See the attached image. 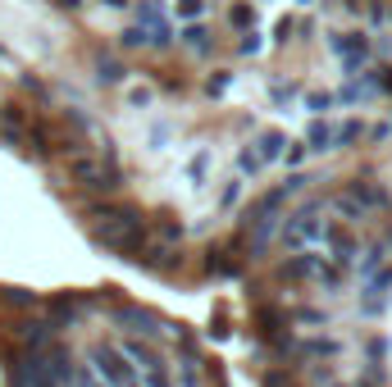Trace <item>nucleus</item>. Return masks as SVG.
<instances>
[{"instance_id":"f257e3e1","label":"nucleus","mask_w":392,"mask_h":387,"mask_svg":"<svg viewBox=\"0 0 392 387\" xmlns=\"http://www.w3.org/2000/svg\"><path fill=\"white\" fill-rule=\"evenodd\" d=\"M283 151H288V132L283 128H260L251 141L237 146V173H242V178H260L270 164L283 160Z\"/></svg>"},{"instance_id":"f03ea898","label":"nucleus","mask_w":392,"mask_h":387,"mask_svg":"<svg viewBox=\"0 0 392 387\" xmlns=\"http://www.w3.org/2000/svg\"><path fill=\"white\" fill-rule=\"evenodd\" d=\"M279 246L288 250H315L324 241V219H320V210L315 205H305V210H292V215H283V224H279Z\"/></svg>"},{"instance_id":"7ed1b4c3","label":"nucleus","mask_w":392,"mask_h":387,"mask_svg":"<svg viewBox=\"0 0 392 387\" xmlns=\"http://www.w3.org/2000/svg\"><path fill=\"white\" fill-rule=\"evenodd\" d=\"M324 255L333 260V265H342V269H351V260L360 255V237H356V228L347 224V219H324Z\"/></svg>"},{"instance_id":"20e7f679","label":"nucleus","mask_w":392,"mask_h":387,"mask_svg":"<svg viewBox=\"0 0 392 387\" xmlns=\"http://www.w3.org/2000/svg\"><path fill=\"white\" fill-rule=\"evenodd\" d=\"M91 364H96L105 387H132L137 383V369H132V360L119 351V346H105V342L91 346Z\"/></svg>"},{"instance_id":"39448f33","label":"nucleus","mask_w":392,"mask_h":387,"mask_svg":"<svg viewBox=\"0 0 392 387\" xmlns=\"http://www.w3.org/2000/svg\"><path fill=\"white\" fill-rule=\"evenodd\" d=\"M69 173L82 182V187H91V191H114L119 187V169H105V160H87V155H73L69 160Z\"/></svg>"},{"instance_id":"423d86ee","label":"nucleus","mask_w":392,"mask_h":387,"mask_svg":"<svg viewBox=\"0 0 392 387\" xmlns=\"http://www.w3.org/2000/svg\"><path fill=\"white\" fill-rule=\"evenodd\" d=\"M320 250H292L288 260H283V269H279V278L283 283H315V269H320Z\"/></svg>"},{"instance_id":"0eeeda50","label":"nucleus","mask_w":392,"mask_h":387,"mask_svg":"<svg viewBox=\"0 0 392 387\" xmlns=\"http://www.w3.org/2000/svg\"><path fill=\"white\" fill-rule=\"evenodd\" d=\"M178 46L192 51V55H210L215 51V32L206 27V18H201V23H178Z\"/></svg>"},{"instance_id":"6e6552de","label":"nucleus","mask_w":392,"mask_h":387,"mask_svg":"<svg viewBox=\"0 0 392 387\" xmlns=\"http://www.w3.org/2000/svg\"><path fill=\"white\" fill-rule=\"evenodd\" d=\"M301 141L310 146V155H329V151H338V128H333L329 119H310Z\"/></svg>"},{"instance_id":"1a4fd4ad","label":"nucleus","mask_w":392,"mask_h":387,"mask_svg":"<svg viewBox=\"0 0 392 387\" xmlns=\"http://www.w3.org/2000/svg\"><path fill=\"white\" fill-rule=\"evenodd\" d=\"M301 110L310 114V119H329V114L338 110V91H333V87H315V91L301 96Z\"/></svg>"},{"instance_id":"9d476101","label":"nucleus","mask_w":392,"mask_h":387,"mask_svg":"<svg viewBox=\"0 0 392 387\" xmlns=\"http://www.w3.org/2000/svg\"><path fill=\"white\" fill-rule=\"evenodd\" d=\"M296 351H301L305 360H338V355H342V342H338V337H324V333H320V337H305Z\"/></svg>"},{"instance_id":"9b49d317","label":"nucleus","mask_w":392,"mask_h":387,"mask_svg":"<svg viewBox=\"0 0 392 387\" xmlns=\"http://www.w3.org/2000/svg\"><path fill=\"white\" fill-rule=\"evenodd\" d=\"M315 287H324L329 296H338L342 287H347V269H342V265H333V260L324 255V260H320V269H315Z\"/></svg>"},{"instance_id":"f8f14e48","label":"nucleus","mask_w":392,"mask_h":387,"mask_svg":"<svg viewBox=\"0 0 392 387\" xmlns=\"http://www.w3.org/2000/svg\"><path fill=\"white\" fill-rule=\"evenodd\" d=\"M141 265H151V269H174L178 265V255H174V246L169 241H151V246H141Z\"/></svg>"},{"instance_id":"ddd939ff","label":"nucleus","mask_w":392,"mask_h":387,"mask_svg":"<svg viewBox=\"0 0 392 387\" xmlns=\"http://www.w3.org/2000/svg\"><path fill=\"white\" fill-rule=\"evenodd\" d=\"M210 164H215V151H210V146H196L192 160H187V178H192V187H206Z\"/></svg>"},{"instance_id":"4468645a","label":"nucleus","mask_w":392,"mask_h":387,"mask_svg":"<svg viewBox=\"0 0 392 387\" xmlns=\"http://www.w3.org/2000/svg\"><path fill=\"white\" fill-rule=\"evenodd\" d=\"M360 137H369V128H365V119H360V114H351V119H342V123H338V151L356 146Z\"/></svg>"},{"instance_id":"2eb2a0df","label":"nucleus","mask_w":392,"mask_h":387,"mask_svg":"<svg viewBox=\"0 0 392 387\" xmlns=\"http://www.w3.org/2000/svg\"><path fill=\"white\" fill-rule=\"evenodd\" d=\"M242 191H246V178H242V173H233V178H224V182H219V210H224V215H228V210H237V201H242Z\"/></svg>"},{"instance_id":"dca6fc26","label":"nucleus","mask_w":392,"mask_h":387,"mask_svg":"<svg viewBox=\"0 0 392 387\" xmlns=\"http://www.w3.org/2000/svg\"><path fill=\"white\" fill-rule=\"evenodd\" d=\"M255 0H233V5H228V23L237 27V32H246V27H255Z\"/></svg>"},{"instance_id":"f3484780","label":"nucleus","mask_w":392,"mask_h":387,"mask_svg":"<svg viewBox=\"0 0 392 387\" xmlns=\"http://www.w3.org/2000/svg\"><path fill=\"white\" fill-rule=\"evenodd\" d=\"M174 18L178 23H201V18H206V9H210V0H174Z\"/></svg>"},{"instance_id":"a211bd4d","label":"nucleus","mask_w":392,"mask_h":387,"mask_svg":"<svg viewBox=\"0 0 392 387\" xmlns=\"http://www.w3.org/2000/svg\"><path fill=\"white\" fill-rule=\"evenodd\" d=\"M333 210H338V219H347V224H360V219L369 215V210L360 205V201L351 196V191H347V196H333Z\"/></svg>"},{"instance_id":"6ab92c4d","label":"nucleus","mask_w":392,"mask_h":387,"mask_svg":"<svg viewBox=\"0 0 392 387\" xmlns=\"http://www.w3.org/2000/svg\"><path fill=\"white\" fill-rule=\"evenodd\" d=\"M137 23L141 27H160L165 23V0H137Z\"/></svg>"},{"instance_id":"aec40b11","label":"nucleus","mask_w":392,"mask_h":387,"mask_svg":"<svg viewBox=\"0 0 392 387\" xmlns=\"http://www.w3.org/2000/svg\"><path fill=\"white\" fill-rule=\"evenodd\" d=\"M288 319H292V324H305V328H329V315L315 310V305H296Z\"/></svg>"},{"instance_id":"412c9836","label":"nucleus","mask_w":392,"mask_h":387,"mask_svg":"<svg viewBox=\"0 0 392 387\" xmlns=\"http://www.w3.org/2000/svg\"><path fill=\"white\" fill-rule=\"evenodd\" d=\"M305 160H310V146H305V141H288V151H283V160H279V164H283L288 173H296Z\"/></svg>"},{"instance_id":"4be33fe9","label":"nucleus","mask_w":392,"mask_h":387,"mask_svg":"<svg viewBox=\"0 0 392 387\" xmlns=\"http://www.w3.org/2000/svg\"><path fill=\"white\" fill-rule=\"evenodd\" d=\"M260 51H265L260 27H246V32H242V42H237V55H242V60H251V55H260Z\"/></svg>"},{"instance_id":"5701e85b","label":"nucleus","mask_w":392,"mask_h":387,"mask_svg":"<svg viewBox=\"0 0 392 387\" xmlns=\"http://www.w3.org/2000/svg\"><path fill=\"white\" fill-rule=\"evenodd\" d=\"M156 232H160V241H169V246H174V241H183V224H178V219H169V215H160Z\"/></svg>"},{"instance_id":"b1692460","label":"nucleus","mask_w":392,"mask_h":387,"mask_svg":"<svg viewBox=\"0 0 392 387\" xmlns=\"http://www.w3.org/2000/svg\"><path fill=\"white\" fill-rule=\"evenodd\" d=\"M123 46H128V51H137V46H141V51H146V46H151V27H128V32H123Z\"/></svg>"},{"instance_id":"393cba45","label":"nucleus","mask_w":392,"mask_h":387,"mask_svg":"<svg viewBox=\"0 0 392 387\" xmlns=\"http://www.w3.org/2000/svg\"><path fill=\"white\" fill-rule=\"evenodd\" d=\"M128 105L132 110H146V105H156V91L151 87H128Z\"/></svg>"},{"instance_id":"a878e982","label":"nucleus","mask_w":392,"mask_h":387,"mask_svg":"<svg viewBox=\"0 0 392 387\" xmlns=\"http://www.w3.org/2000/svg\"><path fill=\"white\" fill-rule=\"evenodd\" d=\"M228 82H233V77L219 69V73H210V77H206V91H210V96H224V91H228Z\"/></svg>"},{"instance_id":"bb28decb","label":"nucleus","mask_w":392,"mask_h":387,"mask_svg":"<svg viewBox=\"0 0 392 387\" xmlns=\"http://www.w3.org/2000/svg\"><path fill=\"white\" fill-rule=\"evenodd\" d=\"M292 32H296V18H292V14H283L279 23H274V42H288Z\"/></svg>"},{"instance_id":"cd10ccee","label":"nucleus","mask_w":392,"mask_h":387,"mask_svg":"<svg viewBox=\"0 0 392 387\" xmlns=\"http://www.w3.org/2000/svg\"><path fill=\"white\" fill-rule=\"evenodd\" d=\"M101 82H123V69L114 60H101Z\"/></svg>"},{"instance_id":"c85d7f7f","label":"nucleus","mask_w":392,"mask_h":387,"mask_svg":"<svg viewBox=\"0 0 392 387\" xmlns=\"http://www.w3.org/2000/svg\"><path fill=\"white\" fill-rule=\"evenodd\" d=\"M270 96L283 105V101H292V96H296V87H292V82H288V87H283V82H274V87H270Z\"/></svg>"},{"instance_id":"c756f323","label":"nucleus","mask_w":392,"mask_h":387,"mask_svg":"<svg viewBox=\"0 0 392 387\" xmlns=\"http://www.w3.org/2000/svg\"><path fill=\"white\" fill-rule=\"evenodd\" d=\"M369 137H374V141H388V137H392V119L379 123V128H369Z\"/></svg>"},{"instance_id":"7c9ffc66","label":"nucleus","mask_w":392,"mask_h":387,"mask_svg":"<svg viewBox=\"0 0 392 387\" xmlns=\"http://www.w3.org/2000/svg\"><path fill=\"white\" fill-rule=\"evenodd\" d=\"M292 5H301V9H305V5H315V0H292Z\"/></svg>"},{"instance_id":"2f4dec72","label":"nucleus","mask_w":392,"mask_h":387,"mask_svg":"<svg viewBox=\"0 0 392 387\" xmlns=\"http://www.w3.org/2000/svg\"><path fill=\"white\" fill-rule=\"evenodd\" d=\"M374 9H384V0H374Z\"/></svg>"},{"instance_id":"473e14b6","label":"nucleus","mask_w":392,"mask_h":387,"mask_svg":"<svg viewBox=\"0 0 392 387\" xmlns=\"http://www.w3.org/2000/svg\"><path fill=\"white\" fill-rule=\"evenodd\" d=\"M388 18H392V9H388Z\"/></svg>"},{"instance_id":"72a5a7b5","label":"nucleus","mask_w":392,"mask_h":387,"mask_svg":"<svg viewBox=\"0 0 392 387\" xmlns=\"http://www.w3.org/2000/svg\"><path fill=\"white\" fill-rule=\"evenodd\" d=\"M132 387H141V383H132Z\"/></svg>"}]
</instances>
